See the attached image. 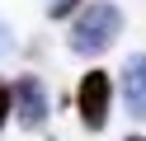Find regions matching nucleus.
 Here are the masks:
<instances>
[{
	"mask_svg": "<svg viewBox=\"0 0 146 141\" xmlns=\"http://www.w3.org/2000/svg\"><path fill=\"white\" fill-rule=\"evenodd\" d=\"M123 9L113 5V0H85L80 5V14L71 19L66 28V47L76 56H104L108 47L123 38Z\"/></svg>",
	"mask_w": 146,
	"mask_h": 141,
	"instance_id": "obj_1",
	"label": "nucleus"
},
{
	"mask_svg": "<svg viewBox=\"0 0 146 141\" xmlns=\"http://www.w3.org/2000/svg\"><path fill=\"white\" fill-rule=\"evenodd\" d=\"M76 113L85 122V132H104L108 127V113H113V80H108L104 66L80 75V89H76Z\"/></svg>",
	"mask_w": 146,
	"mask_h": 141,
	"instance_id": "obj_2",
	"label": "nucleus"
},
{
	"mask_svg": "<svg viewBox=\"0 0 146 141\" xmlns=\"http://www.w3.org/2000/svg\"><path fill=\"white\" fill-rule=\"evenodd\" d=\"M10 89H14V118L24 122V132H38L42 122L52 118L47 85H42L38 75H19V80H10Z\"/></svg>",
	"mask_w": 146,
	"mask_h": 141,
	"instance_id": "obj_3",
	"label": "nucleus"
},
{
	"mask_svg": "<svg viewBox=\"0 0 146 141\" xmlns=\"http://www.w3.org/2000/svg\"><path fill=\"white\" fill-rule=\"evenodd\" d=\"M118 89H123L127 113L146 122V56H132V61L123 66V75H118Z\"/></svg>",
	"mask_w": 146,
	"mask_h": 141,
	"instance_id": "obj_4",
	"label": "nucleus"
},
{
	"mask_svg": "<svg viewBox=\"0 0 146 141\" xmlns=\"http://www.w3.org/2000/svg\"><path fill=\"white\" fill-rule=\"evenodd\" d=\"M14 118V89H10V80H0V127Z\"/></svg>",
	"mask_w": 146,
	"mask_h": 141,
	"instance_id": "obj_5",
	"label": "nucleus"
},
{
	"mask_svg": "<svg viewBox=\"0 0 146 141\" xmlns=\"http://www.w3.org/2000/svg\"><path fill=\"white\" fill-rule=\"evenodd\" d=\"M80 5H85V0H47V19H66V14H76Z\"/></svg>",
	"mask_w": 146,
	"mask_h": 141,
	"instance_id": "obj_6",
	"label": "nucleus"
},
{
	"mask_svg": "<svg viewBox=\"0 0 146 141\" xmlns=\"http://www.w3.org/2000/svg\"><path fill=\"white\" fill-rule=\"evenodd\" d=\"M10 42H14V38H10V28H5V24H0V56H5V52H10Z\"/></svg>",
	"mask_w": 146,
	"mask_h": 141,
	"instance_id": "obj_7",
	"label": "nucleus"
},
{
	"mask_svg": "<svg viewBox=\"0 0 146 141\" xmlns=\"http://www.w3.org/2000/svg\"><path fill=\"white\" fill-rule=\"evenodd\" d=\"M127 141H146V136H137V132H132V136H127Z\"/></svg>",
	"mask_w": 146,
	"mask_h": 141,
	"instance_id": "obj_8",
	"label": "nucleus"
}]
</instances>
